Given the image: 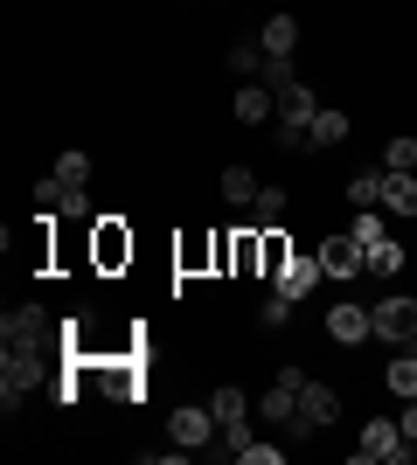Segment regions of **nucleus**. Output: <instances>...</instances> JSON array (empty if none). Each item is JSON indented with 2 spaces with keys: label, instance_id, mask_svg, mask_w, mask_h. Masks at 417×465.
I'll return each instance as SVG.
<instances>
[{
  "label": "nucleus",
  "instance_id": "4468645a",
  "mask_svg": "<svg viewBox=\"0 0 417 465\" xmlns=\"http://www.w3.org/2000/svg\"><path fill=\"white\" fill-rule=\"evenodd\" d=\"M272 112H278V91H264V84H237V125H264Z\"/></svg>",
  "mask_w": 417,
  "mask_h": 465
},
{
  "label": "nucleus",
  "instance_id": "bb28decb",
  "mask_svg": "<svg viewBox=\"0 0 417 465\" xmlns=\"http://www.w3.org/2000/svg\"><path fill=\"white\" fill-rule=\"evenodd\" d=\"M56 181H70V188H84V181H91V153H77V146H70V153L56 160Z\"/></svg>",
  "mask_w": 417,
  "mask_h": 465
},
{
  "label": "nucleus",
  "instance_id": "6e6552de",
  "mask_svg": "<svg viewBox=\"0 0 417 465\" xmlns=\"http://www.w3.org/2000/svg\"><path fill=\"white\" fill-rule=\"evenodd\" d=\"M327 341H341V348H362V341H376V312L355 306V299H341V306L327 312Z\"/></svg>",
  "mask_w": 417,
  "mask_h": 465
},
{
  "label": "nucleus",
  "instance_id": "7c9ffc66",
  "mask_svg": "<svg viewBox=\"0 0 417 465\" xmlns=\"http://www.w3.org/2000/svg\"><path fill=\"white\" fill-rule=\"evenodd\" d=\"M237 459H243V465H285V451H278V445H243Z\"/></svg>",
  "mask_w": 417,
  "mask_h": 465
},
{
  "label": "nucleus",
  "instance_id": "393cba45",
  "mask_svg": "<svg viewBox=\"0 0 417 465\" xmlns=\"http://www.w3.org/2000/svg\"><path fill=\"white\" fill-rule=\"evenodd\" d=\"M258 264H264V278H278L285 264H293V251H285V236H278V230H264V251H258Z\"/></svg>",
  "mask_w": 417,
  "mask_h": 465
},
{
  "label": "nucleus",
  "instance_id": "f257e3e1",
  "mask_svg": "<svg viewBox=\"0 0 417 465\" xmlns=\"http://www.w3.org/2000/svg\"><path fill=\"white\" fill-rule=\"evenodd\" d=\"M313 118H320L313 84H293V91H278V146H285V153H299V146L313 139Z\"/></svg>",
  "mask_w": 417,
  "mask_h": 465
},
{
  "label": "nucleus",
  "instance_id": "f03ea898",
  "mask_svg": "<svg viewBox=\"0 0 417 465\" xmlns=\"http://www.w3.org/2000/svg\"><path fill=\"white\" fill-rule=\"evenodd\" d=\"M42 389V354H28V348H7L0 354V410L15 417L28 396Z\"/></svg>",
  "mask_w": 417,
  "mask_h": 465
},
{
  "label": "nucleus",
  "instance_id": "c756f323",
  "mask_svg": "<svg viewBox=\"0 0 417 465\" xmlns=\"http://www.w3.org/2000/svg\"><path fill=\"white\" fill-rule=\"evenodd\" d=\"M293 306H299V299H285V292H272V299H264V306H258V320H264V327H285V320H293Z\"/></svg>",
  "mask_w": 417,
  "mask_h": 465
},
{
  "label": "nucleus",
  "instance_id": "f8f14e48",
  "mask_svg": "<svg viewBox=\"0 0 417 465\" xmlns=\"http://www.w3.org/2000/svg\"><path fill=\"white\" fill-rule=\"evenodd\" d=\"M382 209L397 215V223H411L417 215V174H390L382 167Z\"/></svg>",
  "mask_w": 417,
  "mask_h": 465
},
{
  "label": "nucleus",
  "instance_id": "9b49d317",
  "mask_svg": "<svg viewBox=\"0 0 417 465\" xmlns=\"http://www.w3.org/2000/svg\"><path fill=\"white\" fill-rule=\"evenodd\" d=\"M320 278H327V264H320V251H313V257H293V264L272 278V292H285V299H306Z\"/></svg>",
  "mask_w": 417,
  "mask_h": 465
},
{
  "label": "nucleus",
  "instance_id": "cd10ccee",
  "mask_svg": "<svg viewBox=\"0 0 417 465\" xmlns=\"http://www.w3.org/2000/svg\"><path fill=\"white\" fill-rule=\"evenodd\" d=\"M63 194H70V181L42 174V181H35V209H49V215H56V209H63Z\"/></svg>",
  "mask_w": 417,
  "mask_h": 465
},
{
  "label": "nucleus",
  "instance_id": "c85d7f7f",
  "mask_svg": "<svg viewBox=\"0 0 417 465\" xmlns=\"http://www.w3.org/2000/svg\"><path fill=\"white\" fill-rule=\"evenodd\" d=\"M63 223H98V215H91V194H84V188H70V194H63Z\"/></svg>",
  "mask_w": 417,
  "mask_h": 465
},
{
  "label": "nucleus",
  "instance_id": "6ab92c4d",
  "mask_svg": "<svg viewBox=\"0 0 417 465\" xmlns=\"http://www.w3.org/2000/svg\"><path fill=\"white\" fill-rule=\"evenodd\" d=\"M223 202H258V174H251V167H223Z\"/></svg>",
  "mask_w": 417,
  "mask_h": 465
},
{
  "label": "nucleus",
  "instance_id": "2eb2a0df",
  "mask_svg": "<svg viewBox=\"0 0 417 465\" xmlns=\"http://www.w3.org/2000/svg\"><path fill=\"white\" fill-rule=\"evenodd\" d=\"M258 49H264V56H293V49H299V21L293 15H272L258 28Z\"/></svg>",
  "mask_w": 417,
  "mask_h": 465
},
{
  "label": "nucleus",
  "instance_id": "9d476101",
  "mask_svg": "<svg viewBox=\"0 0 417 465\" xmlns=\"http://www.w3.org/2000/svg\"><path fill=\"white\" fill-rule=\"evenodd\" d=\"M320 264H327V278H362L369 272V251H362L355 236H327V243H320Z\"/></svg>",
  "mask_w": 417,
  "mask_h": 465
},
{
  "label": "nucleus",
  "instance_id": "20e7f679",
  "mask_svg": "<svg viewBox=\"0 0 417 465\" xmlns=\"http://www.w3.org/2000/svg\"><path fill=\"white\" fill-rule=\"evenodd\" d=\"M376 341H390V348H417V299H376Z\"/></svg>",
  "mask_w": 417,
  "mask_h": 465
},
{
  "label": "nucleus",
  "instance_id": "4be33fe9",
  "mask_svg": "<svg viewBox=\"0 0 417 465\" xmlns=\"http://www.w3.org/2000/svg\"><path fill=\"white\" fill-rule=\"evenodd\" d=\"M251 215H258L251 230H272L278 215H285V188H258V202H251Z\"/></svg>",
  "mask_w": 417,
  "mask_h": 465
},
{
  "label": "nucleus",
  "instance_id": "f3484780",
  "mask_svg": "<svg viewBox=\"0 0 417 465\" xmlns=\"http://www.w3.org/2000/svg\"><path fill=\"white\" fill-rule=\"evenodd\" d=\"M382 389H390V396H417V354H411V348L390 354V369H382Z\"/></svg>",
  "mask_w": 417,
  "mask_h": 465
},
{
  "label": "nucleus",
  "instance_id": "5701e85b",
  "mask_svg": "<svg viewBox=\"0 0 417 465\" xmlns=\"http://www.w3.org/2000/svg\"><path fill=\"white\" fill-rule=\"evenodd\" d=\"M230 70H237L243 84H258V77H264V49H251V42H237V49H230Z\"/></svg>",
  "mask_w": 417,
  "mask_h": 465
},
{
  "label": "nucleus",
  "instance_id": "1a4fd4ad",
  "mask_svg": "<svg viewBox=\"0 0 417 465\" xmlns=\"http://www.w3.org/2000/svg\"><path fill=\"white\" fill-rule=\"evenodd\" d=\"M0 333H7V348L42 354V341H49V312H42V306H15L7 320H0Z\"/></svg>",
  "mask_w": 417,
  "mask_h": 465
},
{
  "label": "nucleus",
  "instance_id": "a878e982",
  "mask_svg": "<svg viewBox=\"0 0 417 465\" xmlns=\"http://www.w3.org/2000/svg\"><path fill=\"white\" fill-rule=\"evenodd\" d=\"M258 84H264V91H293V84H299L293 77V56H264V77Z\"/></svg>",
  "mask_w": 417,
  "mask_h": 465
},
{
  "label": "nucleus",
  "instance_id": "aec40b11",
  "mask_svg": "<svg viewBox=\"0 0 417 465\" xmlns=\"http://www.w3.org/2000/svg\"><path fill=\"white\" fill-rule=\"evenodd\" d=\"M382 167H390V174H411V167H417V139L397 133L390 146H382Z\"/></svg>",
  "mask_w": 417,
  "mask_h": 465
},
{
  "label": "nucleus",
  "instance_id": "2f4dec72",
  "mask_svg": "<svg viewBox=\"0 0 417 465\" xmlns=\"http://www.w3.org/2000/svg\"><path fill=\"white\" fill-rule=\"evenodd\" d=\"M397 424H403V438L417 445V396H403V417H397Z\"/></svg>",
  "mask_w": 417,
  "mask_h": 465
},
{
  "label": "nucleus",
  "instance_id": "7ed1b4c3",
  "mask_svg": "<svg viewBox=\"0 0 417 465\" xmlns=\"http://www.w3.org/2000/svg\"><path fill=\"white\" fill-rule=\"evenodd\" d=\"M355 459H362V465H403V459H411L403 424H397V417H369V424H362V438H355Z\"/></svg>",
  "mask_w": 417,
  "mask_h": 465
},
{
  "label": "nucleus",
  "instance_id": "b1692460",
  "mask_svg": "<svg viewBox=\"0 0 417 465\" xmlns=\"http://www.w3.org/2000/svg\"><path fill=\"white\" fill-rule=\"evenodd\" d=\"M369 272H376V278H397V272H403V243H397V236L369 251Z\"/></svg>",
  "mask_w": 417,
  "mask_h": 465
},
{
  "label": "nucleus",
  "instance_id": "ddd939ff",
  "mask_svg": "<svg viewBox=\"0 0 417 465\" xmlns=\"http://www.w3.org/2000/svg\"><path fill=\"white\" fill-rule=\"evenodd\" d=\"M125 257H133V236H125L112 215H98V272H119Z\"/></svg>",
  "mask_w": 417,
  "mask_h": 465
},
{
  "label": "nucleus",
  "instance_id": "39448f33",
  "mask_svg": "<svg viewBox=\"0 0 417 465\" xmlns=\"http://www.w3.org/2000/svg\"><path fill=\"white\" fill-rule=\"evenodd\" d=\"M341 417V396L327 382H306L299 389V417H293V438H313V430H327Z\"/></svg>",
  "mask_w": 417,
  "mask_h": 465
},
{
  "label": "nucleus",
  "instance_id": "412c9836",
  "mask_svg": "<svg viewBox=\"0 0 417 465\" xmlns=\"http://www.w3.org/2000/svg\"><path fill=\"white\" fill-rule=\"evenodd\" d=\"M341 139H348V112H320V118H313V139H306V146H341Z\"/></svg>",
  "mask_w": 417,
  "mask_h": 465
},
{
  "label": "nucleus",
  "instance_id": "423d86ee",
  "mask_svg": "<svg viewBox=\"0 0 417 465\" xmlns=\"http://www.w3.org/2000/svg\"><path fill=\"white\" fill-rule=\"evenodd\" d=\"M167 430H174V445L181 451H202V445H216V410H209V403H181L174 410V417H167Z\"/></svg>",
  "mask_w": 417,
  "mask_h": 465
},
{
  "label": "nucleus",
  "instance_id": "a211bd4d",
  "mask_svg": "<svg viewBox=\"0 0 417 465\" xmlns=\"http://www.w3.org/2000/svg\"><path fill=\"white\" fill-rule=\"evenodd\" d=\"M348 202H355V209H382V167H362V174H348Z\"/></svg>",
  "mask_w": 417,
  "mask_h": 465
},
{
  "label": "nucleus",
  "instance_id": "0eeeda50",
  "mask_svg": "<svg viewBox=\"0 0 417 465\" xmlns=\"http://www.w3.org/2000/svg\"><path fill=\"white\" fill-rule=\"evenodd\" d=\"M299 389H306V375L278 369V382L258 396V417H264V424H293V417H299Z\"/></svg>",
  "mask_w": 417,
  "mask_h": 465
},
{
  "label": "nucleus",
  "instance_id": "dca6fc26",
  "mask_svg": "<svg viewBox=\"0 0 417 465\" xmlns=\"http://www.w3.org/2000/svg\"><path fill=\"white\" fill-rule=\"evenodd\" d=\"M390 223H397L390 209H362L355 223H348V236H355L362 251H376V243H390Z\"/></svg>",
  "mask_w": 417,
  "mask_h": 465
}]
</instances>
